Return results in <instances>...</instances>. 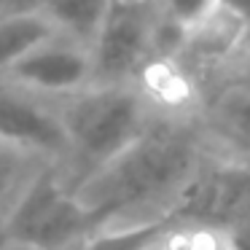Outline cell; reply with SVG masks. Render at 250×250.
<instances>
[{
  "instance_id": "1",
  "label": "cell",
  "mask_w": 250,
  "mask_h": 250,
  "mask_svg": "<svg viewBox=\"0 0 250 250\" xmlns=\"http://www.w3.org/2000/svg\"><path fill=\"white\" fill-rule=\"evenodd\" d=\"M205 156L196 126L156 116L119 156L83 175L73 194L92 218L94 234L167 223L172 205Z\"/></svg>"
},
{
  "instance_id": "2",
  "label": "cell",
  "mask_w": 250,
  "mask_h": 250,
  "mask_svg": "<svg viewBox=\"0 0 250 250\" xmlns=\"http://www.w3.org/2000/svg\"><path fill=\"white\" fill-rule=\"evenodd\" d=\"M67 153L94 172L153 124V103L140 83H92L54 103Z\"/></svg>"
},
{
  "instance_id": "3",
  "label": "cell",
  "mask_w": 250,
  "mask_h": 250,
  "mask_svg": "<svg viewBox=\"0 0 250 250\" xmlns=\"http://www.w3.org/2000/svg\"><path fill=\"white\" fill-rule=\"evenodd\" d=\"M92 234L89 212L51 169L27 178L3 221V245L24 250H67Z\"/></svg>"
},
{
  "instance_id": "4",
  "label": "cell",
  "mask_w": 250,
  "mask_h": 250,
  "mask_svg": "<svg viewBox=\"0 0 250 250\" xmlns=\"http://www.w3.org/2000/svg\"><path fill=\"white\" fill-rule=\"evenodd\" d=\"M250 221V169L205 156L167 215L172 226L229 234Z\"/></svg>"
},
{
  "instance_id": "5",
  "label": "cell",
  "mask_w": 250,
  "mask_h": 250,
  "mask_svg": "<svg viewBox=\"0 0 250 250\" xmlns=\"http://www.w3.org/2000/svg\"><path fill=\"white\" fill-rule=\"evenodd\" d=\"M156 3H110L89 46L94 83H137L156 62Z\"/></svg>"
},
{
  "instance_id": "6",
  "label": "cell",
  "mask_w": 250,
  "mask_h": 250,
  "mask_svg": "<svg viewBox=\"0 0 250 250\" xmlns=\"http://www.w3.org/2000/svg\"><path fill=\"white\" fill-rule=\"evenodd\" d=\"M3 81L46 103H60L94 83L92 57L86 46L51 33L35 49H30L3 76Z\"/></svg>"
},
{
  "instance_id": "7",
  "label": "cell",
  "mask_w": 250,
  "mask_h": 250,
  "mask_svg": "<svg viewBox=\"0 0 250 250\" xmlns=\"http://www.w3.org/2000/svg\"><path fill=\"white\" fill-rule=\"evenodd\" d=\"M0 146L35 156H65L67 143L57 108L0 78Z\"/></svg>"
},
{
  "instance_id": "8",
  "label": "cell",
  "mask_w": 250,
  "mask_h": 250,
  "mask_svg": "<svg viewBox=\"0 0 250 250\" xmlns=\"http://www.w3.org/2000/svg\"><path fill=\"white\" fill-rule=\"evenodd\" d=\"M196 132L210 159L250 169V89L239 83L223 86L207 103Z\"/></svg>"
},
{
  "instance_id": "9",
  "label": "cell",
  "mask_w": 250,
  "mask_h": 250,
  "mask_svg": "<svg viewBox=\"0 0 250 250\" xmlns=\"http://www.w3.org/2000/svg\"><path fill=\"white\" fill-rule=\"evenodd\" d=\"M110 3L113 0H38L35 8L46 17L57 35L89 49L108 17Z\"/></svg>"
},
{
  "instance_id": "10",
  "label": "cell",
  "mask_w": 250,
  "mask_h": 250,
  "mask_svg": "<svg viewBox=\"0 0 250 250\" xmlns=\"http://www.w3.org/2000/svg\"><path fill=\"white\" fill-rule=\"evenodd\" d=\"M51 33V24L35 6L0 11V78Z\"/></svg>"
},
{
  "instance_id": "11",
  "label": "cell",
  "mask_w": 250,
  "mask_h": 250,
  "mask_svg": "<svg viewBox=\"0 0 250 250\" xmlns=\"http://www.w3.org/2000/svg\"><path fill=\"white\" fill-rule=\"evenodd\" d=\"M143 250H231V248H229V239L223 234L167 223Z\"/></svg>"
},
{
  "instance_id": "12",
  "label": "cell",
  "mask_w": 250,
  "mask_h": 250,
  "mask_svg": "<svg viewBox=\"0 0 250 250\" xmlns=\"http://www.w3.org/2000/svg\"><path fill=\"white\" fill-rule=\"evenodd\" d=\"M164 19L180 27L183 33L194 30L196 24H202L210 14H215L218 3L215 0H153Z\"/></svg>"
},
{
  "instance_id": "13",
  "label": "cell",
  "mask_w": 250,
  "mask_h": 250,
  "mask_svg": "<svg viewBox=\"0 0 250 250\" xmlns=\"http://www.w3.org/2000/svg\"><path fill=\"white\" fill-rule=\"evenodd\" d=\"M30 156H35V153L19 151V148L11 146H0V205H6L8 196L17 194L19 183L27 178Z\"/></svg>"
},
{
  "instance_id": "14",
  "label": "cell",
  "mask_w": 250,
  "mask_h": 250,
  "mask_svg": "<svg viewBox=\"0 0 250 250\" xmlns=\"http://www.w3.org/2000/svg\"><path fill=\"white\" fill-rule=\"evenodd\" d=\"M215 3L221 11H226L229 17L239 19L250 27V0H215Z\"/></svg>"
},
{
  "instance_id": "15",
  "label": "cell",
  "mask_w": 250,
  "mask_h": 250,
  "mask_svg": "<svg viewBox=\"0 0 250 250\" xmlns=\"http://www.w3.org/2000/svg\"><path fill=\"white\" fill-rule=\"evenodd\" d=\"M237 60H239V73H237V78H234L231 83H239V86H248L250 89V54H239ZM237 60H234V62H237Z\"/></svg>"
},
{
  "instance_id": "16",
  "label": "cell",
  "mask_w": 250,
  "mask_h": 250,
  "mask_svg": "<svg viewBox=\"0 0 250 250\" xmlns=\"http://www.w3.org/2000/svg\"><path fill=\"white\" fill-rule=\"evenodd\" d=\"M116 3H153V0H116Z\"/></svg>"
},
{
  "instance_id": "17",
  "label": "cell",
  "mask_w": 250,
  "mask_h": 250,
  "mask_svg": "<svg viewBox=\"0 0 250 250\" xmlns=\"http://www.w3.org/2000/svg\"><path fill=\"white\" fill-rule=\"evenodd\" d=\"M0 250H24V248H14V245H3Z\"/></svg>"
}]
</instances>
